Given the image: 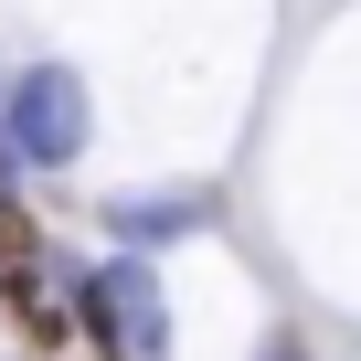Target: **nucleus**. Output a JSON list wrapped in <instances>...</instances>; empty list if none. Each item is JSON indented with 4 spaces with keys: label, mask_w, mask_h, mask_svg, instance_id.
I'll return each mask as SVG.
<instances>
[{
    "label": "nucleus",
    "mask_w": 361,
    "mask_h": 361,
    "mask_svg": "<svg viewBox=\"0 0 361 361\" xmlns=\"http://www.w3.org/2000/svg\"><path fill=\"white\" fill-rule=\"evenodd\" d=\"M106 224H117V234H138V245H149V234H180V224H192V202H117V213H106Z\"/></svg>",
    "instance_id": "20e7f679"
},
{
    "label": "nucleus",
    "mask_w": 361,
    "mask_h": 361,
    "mask_svg": "<svg viewBox=\"0 0 361 361\" xmlns=\"http://www.w3.org/2000/svg\"><path fill=\"white\" fill-rule=\"evenodd\" d=\"M54 255H43V234H32V213L22 202H0V287H11V276H43Z\"/></svg>",
    "instance_id": "7ed1b4c3"
},
{
    "label": "nucleus",
    "mask_w": 361,
    "mask_h": 361,
    "mask_svg": "<svg viewBox=\"0 0 361 361\" xmlns=\"http://www.w3.org/2000/svg\"><path fill=\"white\" fill-rule=\"evenodd\" d=\"M0 138H11L22 170H75L85 138H96V106H85V75L75 64H22L11 96H0Z\"/></svg>",
    "instance_id": "f03ea898"
},
{
    "label": "nucleus",
    "mask_w": 361,
    "mask_h": 361,
    "mask_svg": "<svg viewBox=\"0 0 361 361\" xmlns=\"http://www.w3.org/2000/svg\"><path fill=\"white\" fill-rule=\"evenodd\" d=\"M75 329L106 350V361H170V298H159V266H75Z\"/></svg>",
    "instance_id": "f257e3e1"
}]
</instances>
